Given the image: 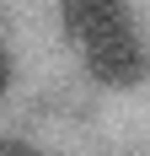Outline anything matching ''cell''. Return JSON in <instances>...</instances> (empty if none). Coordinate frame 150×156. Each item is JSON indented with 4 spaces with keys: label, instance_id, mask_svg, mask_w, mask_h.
Here are the masks:
<instances>
[{
    "label": "cell",
    "instance_id": "6da1fadb",
    "mask_svg": "<svg viewBox=\"0 0 150 156\" xmlns=\"http://www.w3.org/2000/svg\"><path fill=\"white\" fill-rule=\"evenodd\" d=\"M80 54H86L91 81H97V86H113V92H123V86H139V81L150 76V48L139 43V32H134V27L113 32V38H102V43L80 48Z\"/></svg>",
    "mask_w": 150,
    "mask_h": 156
},
{
    "label": "cell",
    "instance_id": "7a4b0ae2",
    "mask_svg": "<svg viewBox=\"0 0 150 156\" xmlns=\"http://www.w3.org/2000/svg\"><path fill=\"white\" fill-rule=\"evenodd\" d=\"M59 22L80 48L129 27V0H59Z\"/></svg>",
    "mask_w": 150,
    "mask_h": 156
},
{
    "label": "cell",
    "instance_id": "3957f363",
    "mask_svg": "<svg viewBox=\"0 0 150 156\" xmlns=\"http://www.w3.org/2000/svg\"><path fill=\"white\" fill-rule=\"evenodd\" d=\"M0 156H43V151L27 145V140H0Z\"/></svg>",
    "mask_w": 150,
    "mask_h": 156
},
{
    "label": "cell",
    "instance_id": "277c9868",
    "mask_svg": "<svg viewBox=\"0 0 150 156\" xmlns=\"http://www.w3.org/2000/svg\"><path fill=\"white\" fill-rule=\"evenodd\" d=\"M5 86H11V59H5V48H0V97H5Z\"/></svg>",
    "mask_w": 150,
    "mask_h": 156
}]
</instances>
